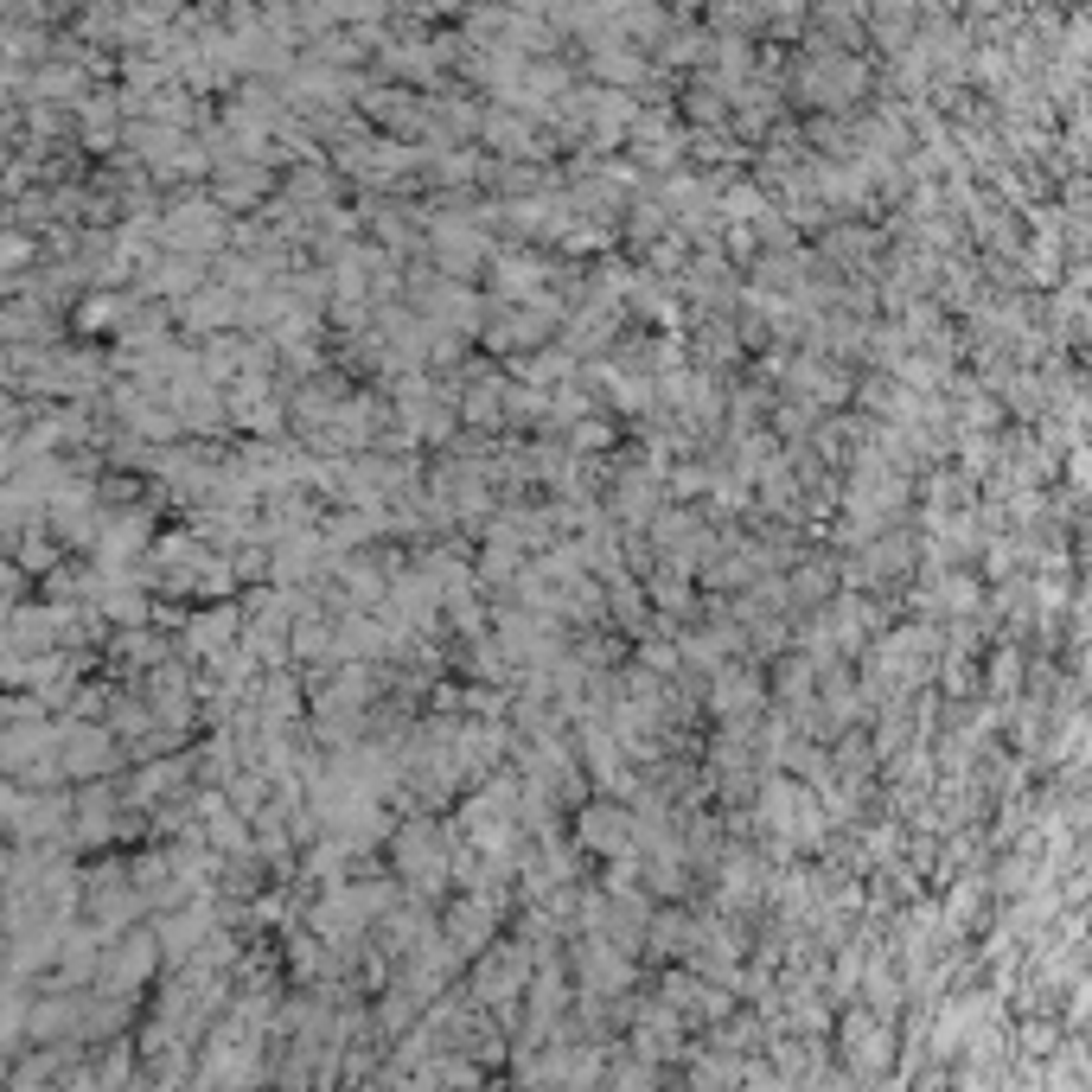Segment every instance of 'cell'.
<instances>
[{
    "mask_svg": "<svg viewBox=\"0 0 1092 1092\" xmlns=\"http://www.w3.org/2000/svg\"><path fill=\"white\" fill-rule=\"evenodd\" d=\"M582 831H588V843H594V849H620L633 824L620 818V812H588V824H582Z\"/></svg>",
    "mask_w": 1092,
    "mask_h": 1092,
    "instance_id": "cell-1",
    "label": "cell"
},
{
    "mask_svg": "<svg viewBox=\"0 0 1092 1092\" xmlns=\"http://www.w3.org/2000/svg\"><path fill=\"white\" fill-rule=\"evenodd\" d=\"M103 760H109L103 729H77V741H70V766H77V773H90V766H103Z\"/></svg>",
    "mask_w": 1092,
    "mask_h": 1092,
    "instance_id": "cell-2",
    "label": "cell"
}]
</instances>
